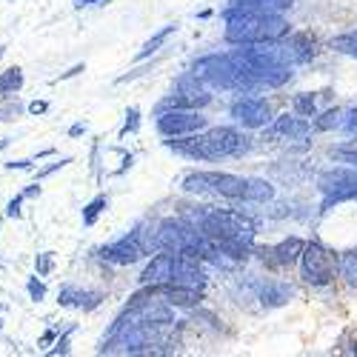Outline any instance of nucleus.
Returning a JSON list of instances; mask_svg holds the SVG:
<instances>
[{
    "label": "nucleus",
    "mask_w": 357,
    "mask_h": 357,
    "mask_svg": "<svg viewBox=\"0 0 357 357\" xmlns=\"http://www.w3.org/2000/svg\"><path fill=\"white\" fill-rule=\"evenodd\" d=\"M169 146L177 155H186V158L220 160V158L243 155L249 149V137L231 126H215V129H206V132L186 135V140H169Z\"/></svg>",
    "instance_id": "nucleus-1"
},
{
    "label": "nucleus",
    "mask_w": 357,
    "mask_h": 357,
    "mask_svg": "<svg viewBox=\"0 0 357 357\" xmlns=\"http://www.w3.org/2000/svg\"><path fill=\"white\" fill-rule=\"evenodd\" d=\"M197 229L203 234H209L212 241H218L231 260L246 257V249L255 241V223L249 218H243V215H237V212L209 209V212L200 215Z\"/></svg>",
    "instance_id": "nucleus-2"
},
{
    "label": "nucleus",
    "mask_w": 357,
    "mask_h": 357,
    "mask_svg": "<svg viewBox=\"0 0 357 357\" xmlns=\"http://www.w3.org/2000/svg\"><path fill=\"white\" fill-rule=\"evenodd\" d=\"M286 35H289V20L283 15H237L226 20V40L237 46L283 40Z\"/></svg>",
    "instance_id": "nucleus-3"
},
{
    "label": "nucleus",
    "mask_w": 357,
    "mask_h": 357,
    "mask_svg": "<svg viewBox=\"0 0 357 357\" xmlns=\"http://www.w3.org/2000/svg\"><path fill=\"white\" fill-rule=\"evenodd\" d=\"M183 189L197 195L215 192L229 200H246V177H237L229 172H195L183 181Z\"/></svg>",
    "instance_id": "nucleus-4"
},
{
    "label": "nucleus",
    "mask_w": 357,
    "mask_h": 357,
    "mask_svg": "<svg viewBox=\"0 0 357 357\" xmlns=\"http://www.w3.org/2000/svg\"><path fill=\"white\" fill-rule=\"evenodd\" d=\"M317 189L323 192V212L335 203L357 200V166H337L317 177Z\"/></svg>",
    "instance_id": "nucleus-5"
},
{
    "label": "nucleus",
    "mask_w": 357,
    "mask_h": 357,
    "mask_svg": "<svg viewBox=\"0 0 357 357\" xmlns=\"http://www.w3.org/2000/svg\"><path fill=\"white\" fill-rule=\"evenodd\" d=\"M301 278L312 286H329L335 280V260L317 241L306 243L301 252Z\"/></svg>",
    "instance_id": "nucleus-6"
},
{
    "label": "nucleus",
    "mask_w": 357,
    "mask_h": 357,
    "mask_svg": "<svg viewBox=\"0 0 357 357\" xmlns=\"http://www.w3.org/2000/svg\"><path fill=\"white\" fill-rule=\"evenodd\" d=\"M158 129L166 137H186L206 129V117L197 114V109H160Z\"/></svg>",
    "instance_id": "nucleus-7"
},
{
    "label": "nucleus",
    "mask_w": 357,
    "mask_h": 357,
    "mask_svg": "<svg viewBox=\"0 0 357 357\" xmlns=\"http://www.w3.org/2000/svg\"><path fill=\"white\" fill-rule=\"evenodd\" d=\"M209 103H212V95L206 92L200 86V80L192 75V77H183L177 83V92L172 98H166L160 109H203Z\"/></svg>",
    "instance_id": "nucleus-8"
},
{
    "label": "nucleus",
    "mask_w": 357,
    "mask_h": 357,
    "mask_svg": "<svg viewBox=\"0 0 357 357\" xmlns=\"http://www.w3.org/2000/svg\"><path fill=\"white\" fill-rule=\"evenodd\" d=\"M231 117L237 123H243L246 129H260L269 123L272 117V109L263 98H255V95H246V98H237L231 103Z\"/></svg>",
    "instance_id": "nucleus-9"
},
{
    "label": "nucleus",
    "mask_w": 357,
    "mask_h": 357,
    "mask_svg": "<svg viewBox=\"0 0 357 357\" xmlns=\"http://www.w3.org/2000/svg\"><path fill=\"white\" fill-rule=\"evenodd\" d=\"M195 237H197V229L195 226H186L181 220H163L158 226V249L177 255V252L189 249L195 243Z\"/></svg>",
    "instance_id": "nucleus-10"
},
{
    "label": "nucleus",
    "mask_w": 357,
    "mask_h": 357,
    "mask_svg": "<svg viewBox=\"0 0 357 357\" xmlns=\"http://www.w3.org/2000/svg\"><path fill=\"white\" fill-rule=\"evenodd\" d=\"M172 283L203 289V283H206V272L200 269V257L192 255V252H177L174 260H172Z\"/></svg>",
    "instance_id": "nucleus-11"
},
{
    "label": "nucleus",
    "mask_w": 357,
    "mask_h": 357,
    "mask_svg": "<svg viewBox=\"0 0 357 357\" xmlns=\"http://www.w3.org/2000/svg\"><path fill=\"white\" fill-rule=\"evenodd\" d=\"M140 255H146V252H143V246H140V241H137V231L121 237V241H117L114 246H109V249L103 252V257H109L112 263H121V266L135 263Z\"/></svg>",
    "instance_id": "nucleus-12"
},
{
    "label": "nucleus",
    "mask_w": 357,
    "mask_h": 357,
    "mask_svg": "<svg viewBox=\"0 0 357 357\" xmlns=\"http://www.w3.org/2000/svg\"><path fill=\"white\" fill-rule=\"evenodd\" d=\"M312 132V123L306 121V117L301 114H280L278 121L272 123V135L275 137H286V140H301V137H306Z\"/></svg>",
    "instance_id": "nucleus-13"
},
{
    "label": "nucleus",
    "mask_w": 357,
    "mask_h": 357,
    "mask_svg": "<svg viewBox=\"0 0 357 357\" xmlns=\"http://www.w3.org/2000/svg\"><path fill=\"white\" fill-rule=\"evenodd\" d=\"M172 260L174 255L172 252H163V255H155L152 263L143 269L140 275V283L143 286H155V283H172Z\"/></svg>",
    "instance_id": "nucleus-14"
},
{
    "label": "nucleus",
    "mask_w": 357,
    "mask_h": 357,
    "mask_svg": "<svg viewBox=\"0 0 357 357\" xmlns=\"http://www.w3.org/2000/svg\"><path fill=\"white\" fill-rule=\"evenodd\" d=\"M291 294H294V289H291V286L269 280L266 286H260V303H263V306H283Z\"/></svg>",
    "instance_id": "nucleus-15"
},
{
    "label": "nucleus",
    "mask_w": 357,
    "mask_h": 357,
    "mask_svg": "<svg viewBox=\"0 0 357 357\" xmlns=\"http://www.w3.org/2000/svg\"><path fill=\"white\" fill-rule=\"evenodd\" d=\"M303 246H306V243L301 241V237H289V241H283V243H278V246L272 249V255H275L278 263H294V260H301Z\"/></svg>",
    "instance_id": "nucleus-16"
},
{
    "label": "nucleus",
    "mask_w": 357,
    "mask_h": 357,
    "mask_svg": "<svg viewBox=\"0 0 357 357\" xmlns=\"http://www.w3.org/2000/svg\"><path fill=\"white\" fill-rule=\"evenodd\" d=\"M61 301H63L66 306H83V309H95V306L100 303V294H95V291H77V289H63Z\"/></svg>",
    "instance_id": "nucleus-17"
},
{
    "label": "nucleus",
    "mask_w": 357,
    "mask_h": 357,
    "mask_svg": "<svg viewBox=\"0 0 357 357\" xmlns=\"http://www.w3.org/2000/svg\"><path fill=\"white\" fill-rule=\"evenodd\" d=\"M289 52L294 57V63H303V61H309V57L314 54V40L309 35H294L289 40Z\"/></svg>",
    "instance_id": "nucleus-18"
},
{
    "label": "nucleus",
    "mask_w": 357,
    "mask_h": 357,
    "mask_svg": "<svg viewBox=\"0 0 357 357\" xmlns=\"http://www.w3.org/2000/svg\"><path fill=\"white\" fill-rule=\"evenodd\" d=\"M272 195H275L272 183L260 181V177H246V200L263 203V200H272Z\"/></svg>",
    "instance_id": "nucleus-19"
},
{
    "label": "nucleus",
    "mask_w": 357,
    "mask_h": 357,
    "mask_svg": "<svg viewBox=\"0 0 357 357\" xmlns=\"http://www.w3.org/2000/svg\"><path fill=\"white\" fill-rule=\"evenodd\" d=\"M340 278L349 286H357V249L340 255Z\"/></svg>",
    "instance_id": "nucleus-20"
},
{
    "label": "nucleus",
    "mask_w": 357,
    "mask_h": 357,
    "mask_svg": "<svg viewBox=\"0 0 357 357\" xmlns=\"http://www.w3.org/2000/svg\"><path fill=\"white\" fill-rule=\"evenodd\" d=\"M332 49L340 52V54H349L357 61V32H346V35H337L332 40Z\"/></svg>",
    "instance_id": "nucleus-21"
},
{
    "label": "nucleus",
    "mask_w": 357,
    "mask_h": 357,
    "mask_svg": "<svg viewBox=\"0 0 357 357\" xmlns=\"http://www.w3.org/2000/svg\"><path fill=\"white\" fill-rule=\"evenodd\" d=\"M172 32H174V26H163L160 32H158V35H155L152 40H149V43H146V46H143V49L137 52V61H143V57H149L152 52H158V49H160V46H163V43H166V40L172 38Z\"/></svg>",
    "instance_id": "nucleus-22"
},
{
    "label": "nucleus",
    "mask_w": 357,
    "mask_h": 357,
    "mask_svg": "<svg viewBox=\"0 0 357 357\" xmlns=\"http://www.w3.org/2000/svg\"><path fill=\"white\" fill-rule=\"evenodd\" d=\"M340 117H343V112L340 109H329V112H323L320 117H317V121H314V129H320V132H329V129H337L343 121H340Z\"/></svg>",
    "instance_id": "nucleus-23"
},
{
    "label": "nucleus",
    "mask_w": 357,
    "mask_h": 357,
    "mask_svg": "<svg viewBox=\"0 0 357 357\" xmlns=\"http://www.w3.org/2000/svg\"><path fill=\"white\" fill-rule=\"evenodd\" d=\"M294 112L303 114V117H314V114H317V98L309 95V92L297 95V98H294Z\"/></svg>",
    "instance_id": "nucleus-24"
},
{
    "label": "nucleus",
    "mask_w": 357,
    "mask_h": 357,
    "mask_svg": "<svg viewBox=\"0 0 357 357\" xmlns=\"http://www.w3.org/2000/svg\"><path fill=\"white\" fill-rule=\"evenodd\" d=\"M329 155H332V158H337V160H343V163H349V166H357V140H351V143H346V146L332 149Z\"/></svg>",
    "instance_id": "nucleus-25"
},
{
    "label": "nucleus",
    "mask_w": 357,
    "mask_h": 357,
    "mask_svg": "<svg viewBox=\"0 0 357 357\" xmlns=\"http://www.w3.org/2000/svg\"><path fill=\"white\" fill-rule=\"evenodd\" d=\"M103 206H106V197H98V200H92L86 206V212H83V223L86 226H92L95 220H98V215L103 212Z\"/></svg>",
    "instance_id": "nucleus-26"
},
{
    "label": "nucleus",
    "mask_w": 357,
    "mask_h": 357,
    "mask_svg": "<svg viewBox=\"0 0 357 357\" xmlns=\"http://www.w3.org/2000/svg\"><path fill=\"white\" fill-rule=\"evenodd\" d=\"M137 126H140V112H137V109H129V112H126V126H123V132H121V135L137 132Z\"/></svg>",
    "instance_id": "nucleus-27"
},
{
    "label": "nucleus",
    "mask_w": 357,
    "mask_h": 357,
    "mask_svg": "<svg viewBox=\"0 0 357 357\" xmlns=\"http://www.w3.org/2000/svg\"><path fill=\"white\" fill-rule=\"evenodd\" d=\"M343 126H346L349 132H354V135H357V106L346 112V121H343Z\"/></svg>",
    "instance_id": "nucleus-28"
},
{
    "label": "nucleus",
    "mask_w": 357,
    "mask_h": 357,
    "mask_svg": "<svg viewBox=\"0 0 357 357\" xmlns=\"http://www.w3.org/2000/svg\"><path fill=\"white\" fill-rule=\"evenodd\" d=\"M92 3H100V0H77V6L83 9V6H92Z\"/></svg>",
    "instance_id": "nucleus-29"
},
{
    "label": "nucleus",
    "mask_w": 357,
    "mask_h": 357,
    "mask_svg": "<svg viewBox=\"0 0 357 357\" xmlns=\"http://www.w3.org/2000/svg\"><path fill=\"white\" fill-rule=\"evenodd\" d=\"M349 351H351V354H357V335H354V346H351Z\"/></svg>",
    "instance_id": "nucleus-30"
}]
</instances>
